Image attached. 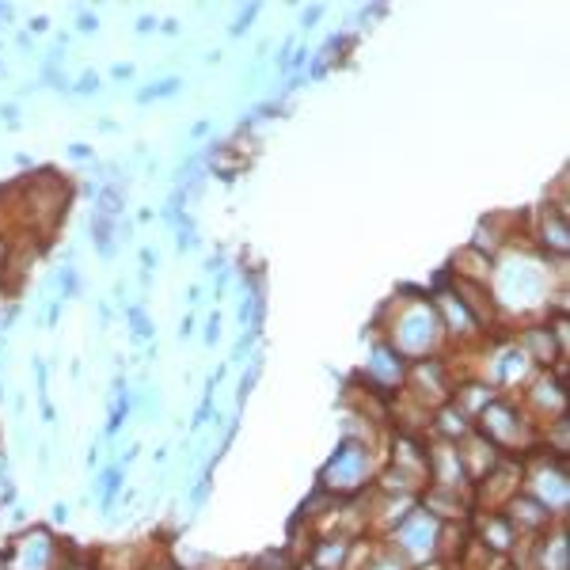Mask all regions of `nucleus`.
Instances as JSON below:
<instances>
[{
  "label": "nucleus",
  "mask_w": 570,
  "mask_h": 570,
  "mask_svg": "<svg viewBox=\"0 0 570 570\" xmlns=\"http://www.w3.org/2000/svg\"><path fill=\"white\" fill-rule=\"evenodd\" d=\"M92 236H95V247H99V255L103 259H110V221H107V213H95L92 217Z\"/></svg>",
  "instance_id": "nucleus-1"
},
{
  "label": "nucleus",
  "mask_w": 570,
  "mask_h": 570,
  "mask_svg": "<svg viewBox=\"0 0 570 570\" xmlns=\"http://www.w3.org/2000/svg\"><path fill=\"white\" fill-rule=\"evenodd\" d=\"M175 92H179V80H164V84H156V87H144L137 99H141V103H148V99H160V95H175Z\"/></svg>",
  "instance_id": "nucleus-2"
},
{
  "label": "nucleus",
  "mask_w": 570,
  "mask_h": 570,
  "mask_svg": "<svg viewBox=\"0 0 570 570\" xmlns=\"http://www.w3.org/2000/svg\"><path fill=\"white\" fill-rule=\"evenodd\" d=\"M130 319H133V331H137V339H152V327H148V319H144L141 308H133Z\"/></svg>",
  "instance_id": "nucleus-3"
},
{
  "label": "nucleus",
  "mask_w": 570,
  "mask_h": 570,
  "mask_svg": "<svg viewBox=\"0 0 570 570\" xmlns=\"http://www.w3.org/2000/svg\"><path fill=\"white\" fill-rule=\"evenodd\" d=\"M76 92L80 95H95V92H99V76H95V72H84L80 84H76Z\"/></svg>",
  "instance_id": "nucleus-4"
},
{
  "label": "nucleus",
  "mask_w": 570,
  "mask_h": 570,
  "mask_svg": "<svg viewBox=\"0 0 570 570\" xmlns=\"http://www.w3.org/2000/svg\"><path fill=\"white\" fill-rule=\"evenodd\" d=\"M255 12H259V8H255V4H251V8H247V12H244V15H239V19H236V27H232V35H244V31H247V27H251V19H255Z\"/></svg>",
  "instance_id": "nucleus-5"
},
{
  "label": "nucleus",
  "mask_w": 570,
  "mask_h": 570,
  "mask_svg": "<svg viewBox=\"0 0 570 570\" xmlns=\"http://www.w3.org/2000/svg\"><path fill=\"white\" fill-rule=\"evenodd\" d=\"M217 339H221V319H209V327H205V342H217Z\"/></svg>",
  "instance_id": "nucleus-6"
},
{
  "label": "nucleus",
  "mask_w": 570,
  "mask_h": 570,
  "mask_svg": "<svg viewBox=\"0 0 570 570\" xmlns=\"http://www.w3.org/2000/svg\"><path fill=\"white\" fill-rule=\"evenodd\" d=\"M152 27H156V23H152V15H141V19H137V31H141V35H148Z\"/></svg>",
  "instance_id": "nucleus-7"
},
{
  "label": "nucleus",
  "mask_w": 570,
  "mask_h": 570,
  "mask_svg": "<svg viewBox=\"0 0 570 570\" xmlns=\"http://www.w3.org/2000/svg\"><path fill=\"white\" fill-rule=\"evenodd\" d=\"M99 23H95V15H80V31H95Z\"/></svg>",
  "instance_id": "nucleus-8"
},
{
  "label": "nucleus",
  "mask_w": 570,
  "mask_h": 570,
  "mask_svg": "<svg viewBox=\"0 0 570 570\" xmlns=\"http://www.w3.org/2000/svg\"><path fill=\"white\" fill-rule=\"evenodd\" d=\"M69 152H72V156H76V160H84V156H92V148H87V144H72V148H69Z\"/></svg>",
  "instance_id": "nucleus-9"
},
{
  "label": "nucleus",
  "mask_w": 570,
  "mask_h": 570,
  "mask_svg": "<svg viewBox=\"0 0 570 570\" xmlns=\"http://www.w3.org/2000/svg\"><path fill=\"white\" fill-rule=\"evenodd\" d=\"M141 262H144V266H156V251H148V247H144V251H141Z\"/></svg>",
  "instance_id": "nucleus-10"
}]
</instances>
